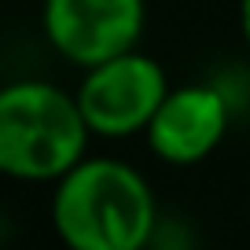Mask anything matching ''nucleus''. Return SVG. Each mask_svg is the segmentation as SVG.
<instances>
[{
    "instance_id": "obj_1",
    "label": "nucleus",
    "mask_w": 250,
    "mask_h": 250,
    "mask_svg": "<svg viewBox=\"0 0 250 250\" xmlns=\"http://www.w3.org/2000/svg\"><path fill=\"white\" fill-rule=\"evenodd\" d=\"M155 221L151 184L129 162L81 158L55 180L52 225L66 250H144Z\"/></svg>"
},
{
    "instance_id": "obj_2",
    "label": "nucleus",
    "mask_w": 250,
    "mask_h": 250,
    "mask_svg": "<svg viewBox=\"0 0 250 250\" xmlns=\"http://www.w3.org/2000/svg\"><path fill=\"white\" fill-rule=\"evenodd\" d=\"M85 114L78 96L48 81H11L0 88V173L15 180H59L85 158Z\"/></svg>"
},
{
    "instance_id": "obj_3",
    "label": "nucleus",
    "mask_w": 250,
    "mask_h": 250,
    "mask_svg": "<svg viewBox=\"0 0 250 250\" xmlns=\"http://www.w3.org/2000/svg\"><path fill=\"white\" fill-rule=\"evenodd\" d=\"M166 70L140 48L88 66L78 85V107L96 136H136L162 107Z\"/></svg>"
},
{
    "instance_id": "obj_4",
    "label": "nucleus",
    "mask_w": 250,
    "mask_h": 250,
    "mask_svg": "<svg viewBox=\"0 0 250 250\" xmlns=\"http://www.w3.org/2000/svg\"><path fill=\"white\" fill-rule=\"evenodd\" d=\"M144 0H44L41 8L48 44L85 70L133 52L144 37Z\"/></svg>"
},
{
    "instance_id": "obj_5",
    "label": "nucleus",
    "mask_w": 250,
    "mask_h": 250,
    "mask_svg": "<svg viewBox=\"0 0 250 250\" xmlns=\"http://www.w3.org/2000/svg\"><path fill=\"white\" fill-rule=\"evenodd\" d=\"M232 103L217 85H180L169 88L162 107L147 122V147L169 166L203 162L228 133Z\"/></svg>"
},
{
    "instance_id": "obj_6",
    "label": "nucleus",
    "mask_w": 250,
    "mask_h": 250,
    "mask_svg": "<svg viewBox=\"0 0 250 250\" xmlns=\"http://www.w3.org/2000/svg\"><path fill=\"white\" fill-rule=\"evenodd\" d=\"M239 26H243V37H247V48H250V0H239Z\"/></svg>"
},
{
    "instance_id": "obj_7",
    "label": "nucleus",
    "mask_w": 250,
    "mask_h": 250,
    "mask_svg": "<svg viewBox=\"0 0 250 250\" xmlns=\"http://www.w3.org/2000/svg\"><path fill=\"white\" fill-rule=\"evenodd\" d=\"M0 243H4V225H0Z\"/></svg>"
}]
</instances>
